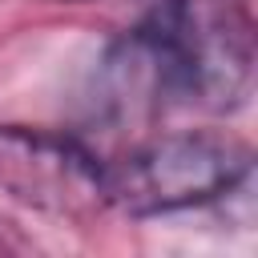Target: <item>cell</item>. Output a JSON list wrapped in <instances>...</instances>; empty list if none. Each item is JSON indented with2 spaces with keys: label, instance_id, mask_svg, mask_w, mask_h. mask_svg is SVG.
I'll list each match as a JSON object with an SVG mask.
<instances>
[{
  "label": "cell",
  "instance_id": "6da1fadb",
  "mask_svg": "<svg viewBox=\"0 0 258 258\" xmlns=\"http://www.w3.org/2000/svg\"><path fill=\"white\" fill-rule=\"evenodd\" d=\"M157 105L230 113L254 81V16L246 0H157L117 60Z\"/></svg>",
  "mask_w": 258,
  "mask_h": 258
},
{
  "label": "cell",
  "instance_id": "7a4b0ae2",
  "mask_svg": "<svg viewBox=\"0 0 258 258\" xmlns=\"http://www.w3.org/2000/svg\"><path fill=\"white\" fill-rule=\"evenodd\" d=\"M250 169L254 153L234 133H165L105 165V202L133 218L173 214L234 194Z\"/></svg>",
  "mask_w": 258,
  "mask_h": 258
},
{
  "label": "cell",
  "instance_id": "3957f363",
  "mask_svg": "<svg viewBox=\"0 0 258 258\" xmlns=\"http://www.w3.org/2000/svg\"><path fill=\"white\" fill-rule=\"evenodd\" d=\"M0 189L48 214H89L105 202V161L69 133L0 125Z\"/></svg>",
  "mask_w": 258,
  "mask_h": 258
}]
</instances>
